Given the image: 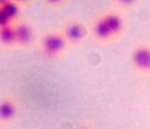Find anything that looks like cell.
Returning <instances> with one entry per match:
<instances>
[{
    "mask_svg": "<svg viewBox=\"0 0 150 129\" xmlns=\"http://www.w3.org/2000/svg\"><path fill=\"white\" fill-rule=\"evenodd\" d=\"M129 64L136 72L150 75V42H140L129 53Z\"/></svg>",
    "mask_w": 150,
    "mask_h": 129,
    "instance_id": "1",
    "label": "cell"
},
{
    "mask_svg": "<svg viewBox=\"0 0 150 129\" xmlns=\"http://www.w3.org/2000/svg\"><path fill=\"white\" fill-rule=\"evenodd\" d=\"M66 38L63 34L61 33H49L44 37L42 40V52L47 55V57H55L59 53H62L66 49Z\"/></svg>",
    "mask_w": 150,
    "mask_h": 129,
    "instance_id": "2",
    "label": "cell"
},
{
    "mask_svg": "<svg viewBox=\"0 0 150 129\" xmlns=\"http://www.w3.org/2000/svg\"><path fill=\"white\" fill-rule=\"evenodd\" d=\"M101 17L104 18L105 24L108 25L115 40L124 34L127 21H125V17L120 12H117V11H107V12L101 13Z\"/></svg>",
    "mask_w": 150,
    "mask_h": 129,
    "instance_id": "3",
    "label": "cell"
},
{
    "mask_svg": "<svg viewBox=\"0 0 150 129\" xmlns=\"http://www.w3.org/2000/svg\"><path fill=\"white\" fill-rule=\"evenodd\" d=\"M87 34V30H86L84 25L82 23L76 20L69 21L65 25V30H63V37L66 38V41L70 42V44H79L80 41H83Z\"/></svg>",
    "mask_w": 150,
    "mask_h": 129,
    "instance_id": "4",
    "label": "cell"
},
{
    "mask_svg": "<svg viewBox=\"0 0 150 129\" xmlns=\"http://www.w3.org/2000/svg\"><path fill=\"white\" fill-rule=\"evenodd\" d=\"M92 34L96 41L103 42V44H107V42H111L115 40L108 25L105 24L104 18L101 17V15L99 17H96V20L92 23Z\"/></svg>",
    "mask_w": 150,
    "mask_h": 129,
    "instance_id": "5",
    "label": "cell"
},
{
    "mask_svg": "<svg viewBox=\"0 0 150 129\" xmlns=\"http://www.w3.org/2000/svg\"><path fill=\"white\" fill-rule=\"evenodd\" d=\"M16 32V44L18 45H28L33 40V32L30 26L26 25L25 23H18L15 26Z\"/></svg>",
    "mask_w": 150,
    "mask_h": 129,
    "instance_id": "6",
    "label": "cell"
},
{
    "mask_svg": "<svg viewBox=\"0 0 150 129\" xmlns=\"http://www.w3.org/2000/svg\"><path fill=\"white\" fill-rule=\"evenodd\" d=\"M16 115V106L12 100H1L0 101V120L1 121H9Z\"/></svg>",
    "mask_w": 150,
    "mask_h": 129,
    "instance_id": "7",
    "label": "cell"
},
{
    "mask_svg": "<svg viewBox=\"0 0 150 129\" xmlns=\"http://www.w3.org/2000/svg\"><path fill=\"white\" fill-rule=\"evenodd\" d=\"M0 42L3 45H12L16 44V32L13 25H7L0 28Z\"/></svg>",
    "mask_w": 150,
    "mask_h": 129,
    "instance_id": "8",
    "label": "cell"
},
{
    "mask_svg": "<svg viewBox=\"0 0 150 129\" xmlns=\"http://www.w3.org/2000/svg\"><path fill=\"white\" fill-rule=\"evenodd\" d=\"M1 7V9L5 12V15L9 17L11 21H15L16 18L18 17V15H20V8H18L17 3L13 1V0H9V1L4 3L3 5H0Z\"/></svg>",
    "mask_w": 150,
    "mask_h": 129,
    "instance_id": "9",
    "label": "cell"
},
{
    "mask_svg": "<svg viewBox=\"0 0 150 129\" xmlns=\"http://www.w3.org/2000/svg\"><path fill=\"white\" fill-rule=\"evenodd\" d=\"M115 4L121 9H130L138 3V0H113Z\"/></svg>",
    "mask_w": 150,
    "mask_h": 129,
    "instance_id": "10",
    "label": "cell"
},
{
    "mask_svg": "<svg viewBox=\"0 0 150 129\" xmlns=\"http://www.w3.org/2000/svg\"><path fill=\"white\" fill-rule=\"evenodd\" d=\"M11 23H12V21L9 20V17L5 15V12L1 9V7H0V28H4V26H7V25H11Z\"/></svg>",
    "mask_w": 150,
    "mask_h": 129,
    "instance_id": "11",
    "label": "cell"
},
{
    "mask_svg": "<svg viewBox=\"0 0 150 129\" xmlns=\"http://www.w3.org/2000/svg\"><path fill=\"white\" fill-rule=\"evenodd\" d=\"M45 1H46L47 4H50V5H58V4H61L63 0H45Z\"/></svg>",
    "mask_w": 150,
    "mask_h": 129,
    "instance_id": "12",
    "label": "cell"
},
{
    "mask_svg": "<svg viewBox=\"0 0 150 129\" xmlns=\"http://www.w3.org/2000/svg\"><path fill=\"white\" fill-rule=\"evenodd\" d=\"M7 1H9V0H0V5H3L4 3H7Z\"/></svg>",
    "mask_w": 150,
    "mask_h": 129,
    "instance_id": "13",
    "label": "cell"
},
{
    "mask_svg": "<svg viewBox=\"0 0 150 129\" xmlns=\"http://www.w3.org/2000/svg\"><path fill=\"white\" fill-rule=\"evenodd\" d=\"M79 129H91V128H88V127H80Z\"/></svg>",
    "mask_w": 150,
    "mask_h": 129,
    "instance_id": "14",
    "label": "cell"
},
{
    "mask_svg": "<svg viewBox=\"0 0 150 129\" xmlns=\"http://www.w3.org/2000/svg\"><path fill=\"white\" fill-rule=\"evenodd\" d=\"M13 1H16V3H18V1H25V0H13Z\"/></svg>",
    "mask_w": 150,
    "mask_h": 129,
    "instance_id": "15",
    "label": "cell"
}]
</instances>
